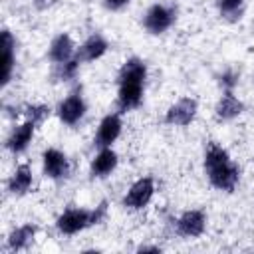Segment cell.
Listing matches in <instances>:
<instances>
[{
  "instance_id": "obj_11",
  "label": "cell",
  "mask_w": 254,
  "mask_h": 254,
  "mask_svg": "<svg viewBox=\"0 0 254 254\" xmlns=\"http://www.w3.org/2000/svg\"><path fill=\"white\" fill-rule=\"evenodd\" d=\"M34 129H36V123L30 121V119H26L22 125H18V127L12 129L10 137L6 139V147H8L14 155L26 151V147L30 145V141H32V137H34Z\"/></svg>"
},
{
  "instance_id": "obj_17",
  "label": "cell",
  "mask_w": 254,
  "mask_h": 254,
  "mask_svg": "<svg viewBox=\"0 0 254 254\" xmlns=\"http://www.w3.org/2000/svg\"><path fill=\"white\" fill-rule=\"evenodd\" d=\"M38 228L34 224H22L18 228H14L10 234H8V248L10 250H26L32 242H34V236H36Z\"/></svg>"
},
{
  "instance_id": "obj_2",
  "label": "cell",
  "mask_w": 254,
  "mask_h": 254,
  "mask_svg": "<svg viewBox=\"0 0 254 254\" xmlns=\"http://www.w3.org/2000/svg\"><path fill=\"white\" fill-rule=\"evenodd\" d=\"M147 77V65L139 58H129L117 75L119 91H117V103L121 111H129L139 107L143 99V85Z\"/></svg>"
},
{
  "instance_id": "obj_19",
  "label": "cell",
  "mask_w": 254,
  "mask_h": 254,
  "mask_svg": "<svg viewBox=\"0 0 254 254\" xmlns=\"http://www.w3.org/2000/svg\"><path fill=\"white\" fill-rule=\"evenodd\" d=\"M242 4H244V0H218V10L224 18L236 20L242 14Z\"/></svg>"
},
{
  "instance_id": "obj_8",
  "label": "cell",
  "mask_w": 254,
  "mask_h": 254,
  "mask_svg": "<svg viewBox=\"0 0 254 254\" xmlns=\"http://www.w3.org/2000/svg\"><path fill=\"white\" fill-rule=\"evenodd\" d=\"M83 113H85V101H83V97H81L79 91L69 93L60 103V107H58V117L65 125H75L83 117Z\"/></svg>"
},
{
  "instance_id": "obj_23",
  "label": "cell",
  "mask_w": 254,
  "mask_h": 254,
  "mask_svg": "<svg viewBox=\"0 0 254 254\" xmlns=\"http://www.w3.org/2000/svg\"><path fill=\"white\" fill-rule=\"evenodd\" d=\"M137 252H161L159 246H139Z\"/></svg>"
},
{
  "instance_id": "obj_22",
  "label": "cell",
  "mask_w": 254,
  "mask_h": 254,
  "mask_svg": "<svg viewBox=\"0 0 254 254\" xmlns=\"http://www.w3.org/2000/svg\"><path fill=\"white\" fill-rule=\"evenodd\" d=\"M103 4H105V8H109V10H119V8H123L125 4H129V0H103Z\"/></svg>"
},
{
  "instance_id": "obj_5",
  "label": "cell",
  "mask_w": 254,
  "mask_h": 254,
  "mask_svg": "<svg viewBox=\"0 0 254 254\" xmlns=\"http://www.w3.org/2000/svg\"><path fill=\"white\" fill-rule=\"evenodd\" d=\"M173 22H175V10L169 8V6H165V4H153L147 10L145 18H143L145 30L149 34H155V36L167 32L173 26Z\"/></svg>"
},
{
  "instance_id": "obj_16",
  "label": "cell",
  "mask_w": 254,
  "mask_h": 254,
  "mask_svg": "<svg viewBox=\"0 0 254 254\" xmlns=\"http://www.w3.org/2000/svg\"><path fill=\"white\" fill-rule=\"evenodd\" d=\"M2 58H0V65H2V85H8L10 77H12V69H14V38L10 34V30H2Z\"/></svg>"
},
{
  "instance_id": "obj_1",
  "label": "cell",
  "mask_w": 254,
  "mask_h": 254,
  "mask_svg": "<svg viewBox=\"0 0 254 254\" xmlns=\"http://www.w3.org/2000/svg\"><path fill=\"white\" fill-rule=\"evenodd\" d=\"M204 173L210 181V185L218 190L232 192L240 181V169L236 163H232L226 149H222L216 143H210L204 153Z\"/></svg>"
},
{
  "instance_id": "obj_9",
  "label": "cell",
  "mask_w": 254,
  "mask_h": 254,
  "mask_svg": "<svg viewBox=\"0 0 254 254\" xmlns=\"http://www.w3.org/2000/svg\"><path fill=\"white\" fill-rule=\"evenodd\" d=\"M121 127H123V125H121V117H119V113H107V115L101 119L99 127H97L95 145H97L99 149H103V147H111V143H115V139L119 137Z\"/></svg>"
},
{
  "instance_id": "obj_3",
  "label": "cell",
  "mask_w": 254,
  "mask_h": 254,
  "mask_svg": "<svg viewBox=\"0 0 254 254\" xmlns=\"http://www.w3.org/2000/svg\"><path fill=\"white\" fill-rule=\"evenodd\" d=\"M107 212V202H99V206H95L93 210H85V208H65L58 218H56V228L62 234H77L81 230H85L87 226L97 224Z\"/></svg>"
},
{
  "instance_id": "obj_21",
  "label": "cell",
  "mask_w": 254,
  "mask_h": 254,
  "mask_svg": "<svg viewBox=\"0 0 254 254\" xmlns=\"http://www.w3.org/2000/svg\"><path fill=\"white\" fill-rule=\"evenodd\" d=\"M236 79H238V75L236 73H232V71H226V73H222V77H220V81H222V85L230 91L234 85H236Z\"/></svg>"
},
{
  "instance_id": "obj_15",
  "label": "cell",
  "mask_w": 254,
  "mask_h": 254,
  "mask_svg": "<svg viewBox=\"0 0 254 254\" xmlns=\"http://www.w3.org/2000/svg\"><path fill=\"white\" fill-rule=\"evenodd\" d=\"M242 111H244V103H242L232 91H226V93L216 101V107H214L216 117L222 119V121H230V119L238 117Z\"/></svg>"
},
{
  "instance_id": "obj_10",
  "label": "cell",
  "mask_w": 254,
  "mask_h": 254,
  "mask_svg": "<svg viewBox=\"0 0 254 254\" xmlns=\"http://www.w3.org/2000/svg\"><path fill=\"white\" fill-rule=\"evenodd\" d=\"M206 226V216L202 210H187L179 216L177 220V230L179 234L187 236V238H196L204 232Z\"/></svg>"
},
{
  "instance_id": "obj_6",
  "label": "cell",
  "mask_w": 254,
  "mask_h": 254,
  "mask_svg": "<svg viewBox=\"0 0 254 254\" xmlns=\"http://www.w3.org/2000/svg\"><path fill=\"white\" fill-rule=\"evenodd\" d=\"M42 165H44V175L48 179L54 181H62L69 175V161L65 157V153H62L60 149H46L42 153Z\"/></svg>"
},
{
  "instance_id": "obj_7",
  "label": "cell",
  "mask_w": 254,
  "mask_h": 254,
  "mask_svg": "<svg viewBox=\"0 0 254 254\" xmlns=\"http://www.w3.org/2000/svg\"><path fill=\"white\" fill-rule=\"evenodd\" d=\"M196 109H198L196 99H192V97H181L179 101H175V103L167 109L165 121H167L169 125L185 127V125H189V123L194 119Z\"/></svg>"
},
{
  "instance_id": "obj_4",
  "label": "cell",
  "mask_w": 254,
  "mask_h": 254,
  "mask_svg": "<svg viewBox=\"0 0 254 254\" xmlns=\"http://www.w3.org/2000/svg\"><path fill=\"white\" fill-rule=\"evenodd\" d=\"M153 192H155V181L151 177H141L129 187L127 194L123 196V206L139 210L151 202Z\"/></svg>"
},
{
  "instance_id": "obj_20",
  "label": "cell",
  "mask_w": 254,
  "mask_h": 254,
  "mask_svg": "<svg viewBox=\"0 0 254 254\" xmlns=\"http://www.w3.org/2000/svg\"><path fill=\"white\" fill-rule=\"evenodd\" d=\"M48 115H50V107L48 105H28L26 107V117L30 121H34L36 125H40Z\"/></svg>"
},
{
  "instance_id": "obj_13",
  "label": "cell",
  "mask_w": 254,
  "mask_h": 254,
  "mask_svg": "<svg viewBox=\"0 0 254 254\" xmlns=\"http://www.w3.org/2000/svg\"><path fill=\"white\" fill-rule=\"evenodd\" d=\"M117 167V153L111 149V147H103L91 161V167H89V175L93 179H103L107 177L113 169Z\"/></svg>"
},
{
  "instance_id": "obj_18",
  "label": "cell",
  "mask_w": 254,
  "mask_h": 254,
  "mask_svg": "<svg viewBox=\"0 0 254 254\" xmlns=\"http://www.w3.org/2000/svg\"><path fill=\"white\" fill-rule=\"evenodd\" d=\"M32 187V169L28 165H20L16 167L14 175L8 181V190L12 194H26Z\"/></svg>"
},
{
  "instance_id": "obj_12",
  "label": "cell",
  "mask_w": 254,
  "mask_h": 254,
  "mask_svg": "<svg viewBox=\"0 0 254 254\" xmlns=\"http://www.w3.org/2000/svg\"><path fill=\"white\" fill-rule=\"evenodd\" d=\"M107 40L101 36V34H93V36H89L79 48H77V52H75V58L79 60V62H95V60H99L105 52H107Z\"/></svg>"
},
{
  "instance_id": "obj_14",
  "label": "cell",
  "mask_w": 254,
  "mask_h": 254,
  "mask_svg": "<svg viewBox=\"0 0 254 254\" xmlns=\"http://www.w3.org/2000/svg\"><path fill=\"white\" fill-rule=\"evenodd\" d=\"M75 52H77V50H75V46H73V42H71V38H69L67 34L56 36V38L52 40V44H50V60H52L56 65L73 60V54H75Z\"/></svg>"
}]
</instances>
